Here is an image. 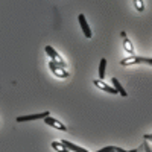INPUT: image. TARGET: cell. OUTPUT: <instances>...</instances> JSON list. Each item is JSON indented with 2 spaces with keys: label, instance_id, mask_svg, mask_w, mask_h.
I'll return each mask as SVG.
<instances>
[{
  "label": "cell",
  "instance_id": "1",
  "mask_svg": "<svg viewBox=\"0 0 152 152\" xmlns=\"http://www.w3.org/2000/svg\"><path fill=\"white\" fill-rule=\"evenodd\" d=\"M44 50H46V53H47L50 58H52V61H53V62H56L58 66H61V67H64V69H66V66H67V64H66V61L61 58V55L56 52V50H55L52 46H46V49H44Z\"/></svg>",
  "mask_w": 152,
  "mask_h": 152
},
{
  "label": "cell",
  "instance_id": "2",
  "mask_svg": "<svg viewBox=\"0 0 152 152\" xmlns=\"http://www.w3.org/2000/svg\"><path fill=\"white\" fill-rule=\"evenodd\" d=\"M49 64V69H50V72H52L55 76H59V78H69V72H66V69L64 67H61V66H58L56 62H53V61H49L47 62Z\"/></svg>",
  "mask_w": 152,
  "mask_h": 152
},
{
  "label": "cell",
  "instance_id": "3",
  "mask_svg": "<svg viewBox=\"0 0 152 152\" xmlns=\"http://www.w3.org/2000/svg\"><path fill=\"white\" fill-rule=\"evenodd\" d=\"M142 62H146V64H152V59L151 58H140V56H129V58H126V59H122L120 64L122 66H129V64H142Z\"/></svg>",
  "mask_w": 152,
  "mask_h": 152
},
{
  "label": "cell",
  "instance_id": "4",
  "mask_svg": "<svg viewBox=\"0 0 152 152\" xmlns=\"http://www.w3.org/2000/svg\"><path fill=\"white\" fill-rule=\"evenodd\" d=\"M49 114L50 113L46 111V113H38V114H29V116H20V117H17V122L18 123H24V122H31V120H40V119L47 117Z\"/></svg>",
  "mask_w": 152,
  "mask_h": 152
},
{
  "label": "cell",
  "instance_id": "5",
  "mask_svg": "<svg viewBox=\"0 0 152 152\" xmlns=\"http://www.w3.org/2000/svg\"><path fill=\"white\" fill-rule=\"evenodd\" d=\"M78 20H79V24H81V28H82L84 37H85V38H91V37H93V32H91L90 26H88V23H87V20H85V15H84V14H79V15H78Z\"/></svg>",
  "mask_w": 152,
  "mask_h": 152
},
{
  "label": "cell",
  "instance_id": "6",
  "mask_svg": "<svg viewBox=\"0 0 152 152\" xmlns=\"http://www.w3.org/2000/svg\"><path fill=\"white\" fill-rule=\"evenodd\" d=\"M44 123L46 125H49V126H52V128H56V129H59V131H67V126L66 125H62L59 120H56V119H53V117H44Z\"/></svg>",
  "mask_w": 152,
  "mask_h": 152
},
{
  "label": "cell",
  "instance_id": "7",
  "mask_svg": "<svg viewBox=\"0 0 152 152\" xmlns=\"http://www.w3.org/2000/svg\"><path fill=\"white\" fill-rule=\"evenodd\" d=\"M94 85L99 87L102 91H107V93H110V94H117V90H116V88L110 87L108 84H105L104 81H100V79H94Z\"/></svg>",
  "mask_w": 152,
  "mask_h": 152
},
{
  "label": "cell",
  "instance_id": "8",
  "mask_svg": "<svg viewBox=\"0 0 152 152\" xmlns=\"http://www.w3.org/2000/svg\"><path fill=\"white\" fill-rule=\"evenodd\" d=\"M59 143L64 146V148H67L70 152H88L87 149H84V148H81V146H76V145H73V143H70V142H67V140H59Z\"/></svg>",
  "mask_w": 152,
  "mask_h": 152
},
{
  "label": "cell",
  "instance_id": "9",
  "mask_svg": "<svg viewBox=\"0 0 152 152\" xmlns=\"http://www.w3.org/2000/svg\"><path fill=\"white\" fill-rule=\"evenodd\" d=\"M111 82H113L114 88L117 90V93H119L120 96H123V97H126V96H128V93H126V90H125V88L122 87V84L119 82V79H117V78H113V79H111Z\"/></svg>",
  "mask_w": 152,
  "mask_h": 152
},
{
  "label": "cell",
  "instance_id": "10",
  "mask_svg": "<svg viewBox=\"0 0 152 152\" xmlns=\"http://www.w3.org/2000/svg\"><path fill=\"white\" fill-rule=\"evenodd\" d=\"M105 67H107V59L102 58L100 59V64H99V79L100 81H104V78H105Z\"/></svg>",
  "mask_w": 152,
  "mask_h": 152
},
{
  "label": "cell",
  "instance_id": "11",
  "mask_svg": "<svg viewBox=\"0 0 152 152\" xmlns=\"http://www.w3.org/2000/svg\"><path fill=\"white\" fill-rule=\"evenodd\" d=\"M123 47H125V50L128 53H131V55H134V47H132V44H131V41L128 40L126 37H123Z\"/></svg>",
  "mask_w": 152,
  "mask_h": 152
},
{
  "label": "cell",
  "instance_id": "12",
  "mask_svg": "<svg viewBox=\"0 0 152 152\" xmlns=\"http://www.w3.org/2000/svg\"><path fill=\"white\" fill-rule=\"evenodd\" d=\"M52 148H53L56 152H70L67 148H64V146H62L59 142H53V143H52Z\"/></svg>",
  "mask_w": 152,
  "mask_h": 152
},
{
  "label": "cell",
  "instance_id": "13",
  "mask_svg": "<svg viewBox=\"0 0 152 152\" xmlns=\"http://www.w3.org/2000/svg\"><path fill=\"white\" fill-rule=\"evenodd\" d=\"M134 5H135V9L137 11H145V5H143V0H134Z\"/></svg>",
  "mask_w": 152,
  "mask_h": 152
},
{
  "label": "cell",
  "instance_id": "14",
  "mask_svg": "<svg viewBox=\"0 0 152 152\" xmlns=\"http://www.w3.org/2000/svg\"><path fill=\"white\" fill-rule=\"evenodd\" d=\"M114 149H116L114 146H107V148H104V149H100L99 152H113Z\"/></svg>",
  "mask_w": 152,
  "mask_h": 152
},
{
  "label": "cell",
  "instance_id": "15",
  "mask_svg": "<svg viewBox=\"0 0 152 152\" xmlns=\"http://www.w3.org/2000/svg\"><path fill=\"white\" fill-rule=\"evenodd\" d=\"M114 152H138L137 149H132V151H123V149H120V148H116L114 149Z\"/></svg>",
  "mask_w": 152,
  "mask_h": 152
},
{
  "label": "cell",
  "instance_id": "16",
  "mask_svg": "<svg viewBox=\"0 0 152 152\" xmlns=\"http://www.w3.org/2000/svg\"><path fill=\"white\" fill-rule=\"evenodd\" d=\"M113 152H114V151H113Z\"/></svg>",
  "mask_w": 152,
  "mask_h": 152
}]
</instances>
